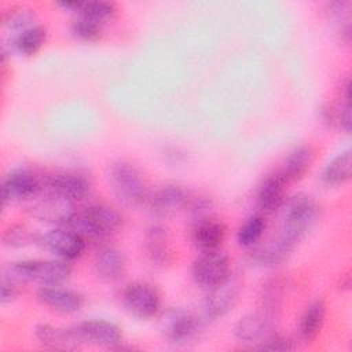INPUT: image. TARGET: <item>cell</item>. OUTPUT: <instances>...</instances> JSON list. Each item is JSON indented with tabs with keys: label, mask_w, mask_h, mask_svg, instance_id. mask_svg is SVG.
Here are the masks:
<instances>
[{
	"label": "cell",
	"mask_w": 352,
	"mask_h": 352,
	"mask_svg": "<svg viewBox=\"0 0 352 352\" xmlns=\"http://www.w3.org/2000/svg\"><path fill=\"white\" fill-rule=\"evenodd\" d=\"M318 217L319 205L311 195L300 192L285 199L280 206V227L275 239L293 252L315 226Z\"/></svg>",
	"instance_id": "6da1fadb"
},
{
	"label": "cell",
	"mask_w": 352,
	"mask_h": 352,
	"mask_svg": "<svg viewBox=\"0 0 352 352\" xmlns=\"http://www.w3.org/2000/svg\"><path fill=\"white\" fill-rule=\"evenodd\" d=\"M122 226L121 213L106 204H92L76 212L66 227L87 239H103L116 234Z\"/></svg>",
	"instance_id": "7a4b0ae2"
},
{
	"label": "cell",
	"mask_w": 352,
	"mask_h": 352,
	"mask_svg": "<svg viewBox=\"0 0 352 352\" xmlns=\"http://www.w3.org/2000/svg\"><path fill=\"white\" fill-rule=\"evenodd\" d=\"M107 182L117 199L126 206H138L148 198L142 172L128 161L113 162L107 169Z\"/></svg>",
	"instance_id": "3957f363"
},
{
	"label": "cell",
	"mask_w": 352,
	"mask_h": 352,
	"mask_svg": "<svg viewBox=\"0 0 352 352\" xmlns=\"http://www.w3.org/2000/svg\"><path fill=\"white\" fill-rule=\"evenodd\" d=\"M72 268L66 260H21L7 267V278L30 280L41 285H59L70 276Z\"/></svg>",
	"instance_id": "277c9868"
},
{
	"label": "cell",
	"mask_w": 352,
	"mask_h": 352,
	"mask_svg": "<svg viewBox=\"0 0 352 352\" xmlns=\"http://www.w3.org/2000/svg\"><path fill=\"white\" fill-rule=\"evenodd\" d=\"M230 268V257L227 253L216 249L210 252H201L192 263L191 275L198 286L209 290L221 283L231 274Z\"/></svg>",
	"instance_id": "5b68a950"
},
{
	"label": "cell",
	"mask_w": 352,
	"mask_h": 352,
	"mask_svg": "<svg viewBox=\"0 0 352 352\" xmlns=\"http://www.w3.org/2000/svg\"><path fill=\"white\" fill-rule=\"evenodd\" d=\"M121 298L125 309L139 319H150L155 316L161 307L158 290L144 280H133L128 283L122 290Z\"/></svg>",
	"instance_id": "8992f818"
},
{
	"label": "cell",
	"mask_w": 352,
	"mask_h": 352,
	"mask_svg": "<svg viewBox=\"0 0 352 352\" xmlns=\"http://www.w3.org/2000/svg\"><path fill=\"white\" fill-rule=\"evenodd\" d=\"M43 187L40 176L28 168H16L8 172L1 182L3 204L36 198Z\"/></svg>",
	"instance_id": "52a82bcc"
},
{
	"label": "cell",
	"mask_w": 352,
	"mask_h": 352,
	"mask_svg": "<svg viewBox=\"0 0 352 352\" xmlns=\"http://www.w3.org/2000/svg\"><path fill=\"white\" fill-rule=\"evenodd\" d=\"M242 290V283L236 275H228L221 283L209 289L204 301L205 316L217 319L227 315L236 304Z\"/></svg>",
	"instance_id": "ba28073f"
},
{
	"label": "cell",
	"mask_w": 352,
	"mask_h": 352,
	"mask_svg": "<svg viewBox=\"0 0 352 352\" xmlns=\"http://www.w3.org/2000/svg\"><path fill=\"white\" fill-rule=\"evenodd\" d=\"M202 329V319L191 311L175 308L165 314L162 319L164 336L175 344L187 342L194 338Z\"/></svg>",
	"instance_id": "9c48e42d"
},
{
	"label": "cell",
	"mask_w": 352,
	"mask_h": 352,
	"mask_svg": "<svg viewBox=\"0 0 352 352\" xmlns=\"http://www.w3.org/2000/svg\"><path fill=\"white\" fill-rule=\"evenodd\" d=\"M38 243L66 261L78 258L85 249V239L72 228L50 230L40 236Z\"/></svg>",
	"instance_id": "30bf717a"
},
{
	"label": "cell",
	"mask_w": 352,
	"mask_h": 352,
	"mask_svg": "<svg viewBox=\"0 0 352 352\" xmlns=\"http://www.w3.org/2000/svg\"><path fill=\"white\" fill-rule=\"evenodd\" d=\"M77 330L84 342L104 348H118L122 344L121 327L106 319H89L78 323Z\"/></svg>",
	"instance_id": "8fae6325"
},
{
	"label": "cell",
	"mask_w": 352,
	"mask_h": 352,
	"mask_svg": "<svg viewBox=\"0 0 352 352\" xmlns=\"http://www.w3.org/2000/svg\"><path fill=\"white\" fill-rule=\"evenodd\" d=\"M276 320L278 319L257 309L236 322L234 334L241 342H248L256 346L272 334Z\"/></svg>",
	"instance_id": "7c38bea8"
},
{
	"label": "cell",
	"mask_w": 352,
	"mask_h": 352,
	"mask_svg": "<svg viewBox=\"0 0 352 352\" xmlns=\"http://www.w3.org/2000/svg\"><path fill=\"white\" fill-rule=\"evenodd\" d=\"M29 212L33 217L41 221L55 223L62 226H67V223L76 213L73 202L51 192L47 197L34 201L29 206Z\"/></svg>",
	"instance_id": "4fadbf2b"
},
{
	"label": "cell",
	"mask_w": 352,
	"mask_h": 352,
	"mask_svg": "<svg viewBox=\"0 0 352 352\" xmlns=\"http://www.w3.org/2000/svg\"><path fill=\"white\" fill-rule=\"evenodd\" d=\"M47 186L51 194L65 198L70 202L81 201L89 194V182L77 172H56L47 179Z\"/></svg>",
	"instance_id": "5bb4252c"
},
{
	"label": "cell",
	"mask_w": 352,
	"mask_h": 352,
	"mask_svg": "<svg viewBox=\"0 0 352 352\" xmlns=\"http://www.w3.org/2000/svg\"><path fill=\"white\" fill-rule=\"evenodd\" d=\"M36 297L43 305L60 314H74L84 304V297L80 293L58 285H43L37 289Z\"/></svg>",
	"instance_id": "9a60e30c"
},
{
	"label": "cell",
	"mask_w": 352,
	"mask_h": 352,
	"mask_svg": "<svg viewBox=\"0 0 352 352\" xmlns=\"http://www.w3.org/2000/svg\"><path fill=\"white\" fill-rule=\"evenodd\" d=\"M287 184L289 182L279 170L267 175L257 188L256 199L258 209L265 214L279 210L286 199Z\"/></svg>",
	"instance_id": "2e32d148"
},
{
	"label": "cell",
	"mask_w": 352,
	"mask_h": 352,
	"mask_svg": "<svg viewBox=\"0 0 352 352\" xmlns=\"http://www.w3.org/2000/svg\"><path fill=\"white\" fill-rule=\"evenodd\" d=\"M38 342L51 349H76L84 344L77 327H59L41 323L34 327Z\"/></svg>",
	"instance_id": "e0dca14e"
},
{
	"label": "cell",
	"mask_w": 352,
	"mask_h": 352,
	"mask_svg": "<svg viewBox=\"0 0 352 352\" xmlns=\"http://www.w3.org/2000/svg\"><path fill=\"white\" fill-rule=\"evenodd\" d=\"M190 199L188 192L176 183H168L161 186L148 198L150 208L154 213L161 216L172 214L187 206Z\"/></svg>",
	"instance_id": "ac0fdd59"
},
{
	"label": "cell",
	"mask_w": 352,
	"mask_h": 352,
	"mask_svg": "<svg viewBox=\"0 0 352 352\" xmlns=\"http://www.w3.org/2000/svg\"><path fill=\"white\" fill-rule=\"evenodd\" d=\"M226 236V227L221 221L213 220V219H201L197 220L191 239L197 249L201 252H210L220 249L221 242Z\"/></svg>",
	"instance_id": "d6986e66"
},
{
	"label": "cell",
	"mask_w": 352,
	"mask_h": 352,
	"mask_svg": "<svg viewBox=\"0 0 352 352\" xmlns=\"http://www.w3.org/2000/svg\"><path fill=\"white\" fill-rule=\"evenodd\" d=\"M94 270L102 280L114 282L120 279L125 271L124 254L116 248H103L94 260Z\"/></svg>",
	"instance_id": "ffe728a7"
},
{
	"label": "cell",
	"mask_w": 352,
	"mask_h": 352,
	"mask_svg": "<svg viewBox=\"0 0 352 352\" xmlns=\"http://www.w3.org/2000/svg\"><path fill=\"white\" fill-rule=\"evenodd\" d=\"M314 148L308 144L294 147L285 158L282 169L279 170L285 179L290 182L300 180L311 168L314 161Z\"/></svg>",
	"instance_id": "44dd1931"
},
{
	"label": "cell",
	"mask_w": 352,
	"mask_h": 352,
	"mask_svg": "<svg viewBox=\"0 0 352 352\" xmlns=\"http://www.w3.org/2000/svg\"><path fill=\"white\" fill-rule=\"evenodd\" d=\"M144 246L147 256L155 264L164 265L170 258L169 236L166 230L160 224H153L147 228L144 235Z\"/></svg>",
	"instance_id": "7402d4cb"
},
{
	"label": "cell",
	"mask_w": 352,
	"mask_h": 352,
	"mask_svg": "<svg viewBox=\"0 0 352 352\" xmlns=\"http://www.w3.org/2000/svg\"><path fill=\"white\" fill-rule=\"evenodd\" d=\"M58 4L63 8L73 10L77 12V16H85L103 25L117 12L116 4L111 1H59Z\"/></svg>",
	"instance_id": "603a6c76"
},
{
	"label": "cell",
	"mask_w": 352,
	"mask_h": 352,
	"mask_svg": "<svg viewBox=\"0 0 352 352\" xmlns=\"http://www.w3.org/2000/svg\"><path fill=\"white\" fill-rule=\"evenodd\" d=\"M326 315V305L322 300H315L302 312L298 322V337L304 342L312 341L320 331Z\"/></svg>",
	"instance_id": "cb8c5ba5"
},
{
	"label": "cell",
	"mask_w": 352,
	"mask_h": 352,
	"mask_svg": "<svg viewBox=\"0 0 352 352\" xmlns=\"http://www.w3.org/2000/svg\"><path fill=\"white\" fill-rule=\"evenodd\" d=\"M47 29L43 25L34 23L21 32H18L12 40L11 47L23 55H34L45 43Z\"/></svg>",
	"instance_id": "d4e9b609"
},
{
	"label": "cell",
	"mask_w": 352,
	"mask_h": 352,
	"mask_svg": "<svg viewBox=\"0 0 352 352\" xmlns=\"http://www.w3.org/2000/svg\"><path fill=\"white\" fill-rule=\"evenodd\" d=\"M283 302V285L279 279H268L258 294V311L278 319Z\"/></svg>",
	"instance_id": "484cf974"
},
{
	"label": "cell",
	"mask_w": 352,
	"mask_h": 352,
	"mask_svg": "<svg viewBox=\"0 0 352 352\" xmlns=\"http://www.w3.org/2000/svg\"><path fill=\"white\" fill-rule=\"evenodd\" d=\"M351 150L337 154L323 169L322 182L327 186H340L351 179Z\"/></svg>",
	"instance_id": "4316f807"
},
{
	"label": "cell",
	"mask_w": 352,
	"mask_h": 352,
	"mask_svg": "<svg viewBox=\"0 0 352 352\" xmlns=\"http://www.w3.org/2000/svg\"><path fill=\"white\" fill-rule=\"evenodd\" d=\"M34 10L28 6H11L1 14V22L11 30H23L34 25Z\"/></svg>",
	"instance_id": "83f0119b"
},
{
	"label": "cell",
	"mask_w": 352,
	"mask_h": 352,
	"mask_svg": "<svg viewBox=\"0 0 352 352\" xmlns=\"http://www.w3.org/2000/svg\"><path fill=\"white\" fill-rule=\"evenodd\" d=\"M40 236V234L30 230L28 226L14 224L4 231L3 242L10 248H23L32 243H38Z\"/></svg>",
	"instance_id": "f1b7e54d"
},
{
	"label": "cell",
	"mask_w": 352,
	"mask_h": 352,
	"mask_svg": "<svg viewBox=\"0 0 352 352\" xmlns=\"http://www.w3.org/2000/svg\"><path fill=\"white\" fill-rule=\"evenodd\" d=\"M265 230V220L260 214L250 216L239 227L236 234V241L241 246H253L258 242Z\"/></svg>",
	"instance_id": "f546056e"
},
{
	"label": "cell",
	"mask_w": 352,
	"mask_h": 352,
	"mask_svg": "<svg viewBox=\"0 0 352 352\" xmlns=\"http://www.w3.org/2000/svg\"><path fill=\"white\" fill-rule=\"evenodd\" d=\"M102 29H103V23L85 16H77L72 23L73 36L82 41H94L99 38Z\"/></svg>",
	"instance_id": "4dcf8cb0"
},
{
	"label": "cell",
	"mask_w": 352,
	"mask_h": 352,
	"mask_svg": "<svg viewBox=\"0 0 352 352\" xmlns=\"http://www.w3.org/2000/svg\"><path fill=\"white\" fill-rule=\"evenodd\" d=\"M253 348L261 349V351H289V349H293L294 345L289 337L272 333L264 341H261Z\"/></svg>",
	"instance_id": "1f68e13d"
},
{
	"label": "cell",
	"mask_w": 352,
	"mask_h": 352,
	"mask_svg": "<svg viewBox=\"0 0 352 352\" xmlns=\"http://www.w3.org/2000/svg\"><path fill=\"white\" fill-rule=\"evenodd\" d=\"M14 282H15V280H12V279H10V278H7V276L1 280L0 300H1L3 304H6V302H8V301H11V300L15 298V296H16V286H15Z\"/></svg>",
	"instance_id": "d6a6232c"
}]
</instances>
